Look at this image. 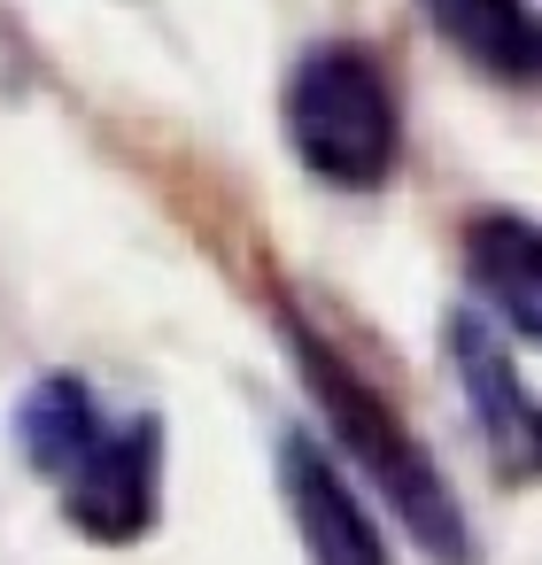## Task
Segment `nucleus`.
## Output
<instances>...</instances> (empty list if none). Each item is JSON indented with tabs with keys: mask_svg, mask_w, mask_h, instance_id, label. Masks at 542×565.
<instances>
[{
	"mask_svg": "<svg viewBox=\"0 0 542 565\" xmlns=\"http://www.w3.org/2000/svg\"><path fill=\"white\" fill-rule=\"evenodd\" d=\"M17 441L55 480L63 519L86 542L125 550L156 526V511H163V426L148 411H109L78 372H47L17 411Z\"/></svg>",
	"mask_w": 542,
	"mask_h": 565,
	"instance_id": "obj_1",
	"label": "nucleus"
},
{
	"mask_svg": "<svg viewBox=\"0 0 542 565\" xmlns=\"http://www.w3.org/2000/svg\"><path fill=\"white\" fill-rule=\"evenodd\" d=\"M434 32L496 86H534V55H542V32H534V0H426Z\"/></svg>",
	"mask_w": 542,
	"mask_h": 565,
	"instance_id": "obj_7",
	"label": "nucleus"
},
{
	"mask_svg": "<svg viewBox=\"0 0 542 565\" xmlns=\"http://www.w3.org/2000/svg\"><path fill=\"white\" fill-rule=\"evenodd\" d=\"M465 279L480 295V318H503L519 341H534L542 279H534V225L511 210H480L465 225Z\"/></svg>",
	"mask_w": 542,
	"mask_h": 565,
	"instance_id": "obj_6",
	"label": "nucleus"
},
{
	"mask_svg": "<svg viewBox=\"0 0 542 565\" xmlns=\"http://www.w3.org/2000/svg\"><path fill=\"white\" fill-rule=\"evenodd\" d=\"M287 349H295V364H302L310 403L326 411V434H333V441L349 449V465L387 495V511L411 526V542H418L434 565H472V526H465V511H457V495H449L434 449L411 434V418H403L326 333H310L302 318H287Z\"/></svg>",
	"mask_w": 542,
	"mask_h": 565,
	"instance_id": "obj_2",
	"label": "nucleus"
},
{
	"mask_svg": "<svg viewBox=\"0 0 542 565\" xmlns=\"http://www.w3.org/2000/svg\"><path fill=\"white\" fill-rule=\"evenodd\" d=\"M279 125H287V148L302 156V171L341 194H372L403 163L395 78L357 40H318L295 55V71L279 86Z\"/></svg>",
	"mask_w": 542,
	"mask_h": 565,
	"instance_id": "obj_3",
	"label": "nucleus"
},
{
	"mask_svg": "<svg viewBox=\"0 0 542 565\" xmlns=\"http://www.w3.org/2000/svg\"><path fill=\"white\" fill-rule=\"evenodd\" d=\"M279 495H287V519H295L310 565H387V534L326 441L279 434Z\"/></svg>",
	"mask_w": 542,
	"mask_h": 565,
	"instance_id": "obj_4",
	"label": "nucleus"
},
{
	"mask_svg": "<svg viewBox=\"0 0 542 565\" xmlns=\"http://www.w3.org/2000/svg\"><path fill=\"white\" fill-rule=\"evenodd\" d=\"M449 356H457V380H465V403L496 449V465L511 480H534V395L527 380L511 372V341L480 318V310H457L449 318Z\"/></svg>",
	"mask_w": 542,
	"mask_h": 565,
	"instance_id": "obj_5",
	"label": "nucleus"
}]
</instances>
